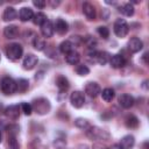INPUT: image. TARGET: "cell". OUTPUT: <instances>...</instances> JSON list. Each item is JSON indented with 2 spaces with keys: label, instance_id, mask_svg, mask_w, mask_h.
Returning a JSON list of instances; mask_svg holds the SVG:
<instances>
[{
  "label": "cell",
  "instance_id": "6da1fadb",
  "mask_svg": "<svg viewBox=\"0 0 149 149\" xmlns=\"http://www.w3.org/2000/svg\"><path fill=\"white\" fill-rule=\"evenodd\" d=\"M85 132H86V136L91 140H95V141L104 140V141H106V140L109 139V134L106 130H104L99 127H95V126H90Z\"/></svg>",
  "mask_w": 149,
  "mask_h": 149
},
{
  "label": "cell",
  "instance_id": "7a4b0ae2",
  "mask_svg": "<svg viewBox=\"0 0 149 149\" xmlns=\"http://www.w3.org/2000/svg\"><path fill=\"white\" fill-rule=\"evenodd\" d=\"M31 107H33V111H35L37 114L44 115V114L49 113V111L51 108V105H50V101L47 98H37L33 101Z\"/></svg>",
  "mask_w": 149,
  "mask_h": 149
},
{
  "label": "cell",
  "instance_id": "3957f363",
  "mask_svg": "<svg viewBox=\"0 0 149 149\" xmlns=\"http://www.w3.org/2000/svg\"><path fill=\"white\" fill-rule=\"evenodd\" d=\"M23 55V48L19 43H10L6 47V56L10 61H17Z\"/></svg>",
  "mask_w": 149,
  "mask_h": 149
},
{
  "label": "cell",
  "instance_id": "277c9868",
  "mask_svg": "<svg viewBox=\"0 0 149 149\" xmlns=\"http://www.w3.org/2000/svg\"><path fill=\"white\" fill-rule=\"evenodd\" d=\"M0 88L3 94H13L16 92V81L10 77H3L0 80Z\"/></svg>",
  "mask_w": 149,
  "mask_h": 149
},
{
  "label": "cell",
  "instance_id": "5b68a950",
  "mask_svg": "<svg viewBox=\"0 0 149 149\" xmlns=\"http://www.w3.org/2000/svg\"><path fill=\"white\" fill-rule=\"evenodd\" d=\"M113 30H114V34L118 37H125L129 31V26L126 22V20L118 19L113 24Z\"/></svg>",
  "mask_w": 149,
  "mask_h": 149
},
{
  "label": "cell",
  "instance_id": "8992f818",
  "mask_svg": "<svg viewBox=\"0 0 149 149\" xmlns=\"http://www.w3.org/2000/svg\"><path fill=\"white\" fill-rule=\"evenodd\" d=\"M70 102L73 107L76 108H80L83 107V105L85 104V95L83 92L80 91H74L71 93L70 95Z\"/></svg>",
  "mask_w": 149,
  "mask_h": 149
},
{
  "label": "cell",
  "instance_id": "52a82bcc",
  "mask_svg": "<svg viewBox=\"0 0 149 149\" xmlns=\"http://www.w3.org/2000/svg\"><path fill=\"white\" fill-rule=\"evenodd\" d=\"M100 92H101V88H100L99 84L95 83V81H90V83H87L86 86H85V93H86L88 97H91V98L98 97V95L100 94Z\"/></svg>",
  "mask_w": 149,
  "mask_h": 149
},
{
  "label": "cell",
  "instance_id": "ba28073f",
  "mask_svg": "<svg viewBox=\"0 0 149 149\" xmlns=\"http://www.w3.org/2000/svg\"><path fill=\"white\" fill-rule=\"evenodd\" d=\"M109 64H111V66L114 68V69L123 68L125 64H126V58H125L121 54L113 55V56H111V58H109Z\"/></svg>",
  "mask_w": 149,
  "mask_h": 149
},
{
  "label": "cell",
  "instance_id": "9c48e42d",
  "mask_svg": "<svg viewBox=\"0 0 149 149\" xmlns=\"http://www.w3.org/2000/svg\"><path fill=\"white\" fill-rule=\"evenodd\" d=\"M20 107H19V105H10V106H8V107H6L5 108V111H3V113H5V115L8 118V119H10V120H16L17 118H19V115H20Z\"/></svg>",
  "mask_w": 149,
  "mask_h": 149
},
{
  "label": "cell",
  "instance_id": "30bf717a",
  "mask_svg": "<svg viewBox=\"0 0 149 149\" xmlns=\"http://www.w3.org/2000/svg\"><path fill=\"white\" fill-rule=\"evenodd\" d=\"M37 62H38V59H37V57H36L34 54H28V55L24 57L23 63H22L23 69H24V70H31V69H34V68L36 66Z\"/></svg>",
  "mask_w": 149,
  "mask_h": 149
},
{
  "label": "cell",
  "instance_id": "8fae6325",
  "mask_svg": "<svg viewBox=\"0 0 149 149\" xmlns=\"http://www.w3.org/2000/svg\"><path fill=\"white\" fill-rule=\"evenodd\" d=\"M54 29H55V31H56L57 34L64 35V34H66L68 30H69V24H68V22H66L65 20H63V19H57L56 22H55V24H54Z\"/></svg>",
  "mask_w": 149,
  "mask_h": 149
},
{
  "label": "cell",
  "instance_id": "7c38bea8",
  "mask_svg": "<svg viewBox=\"0 0 149 149\" xmlns=\"http://www.w3.org/2000/svg\"><path fill=\"white\" fill-rule=\"evenodd\" d=\"M83 13H84V15L86 16V19L87 20H90V21H92V20H94L95 19V8H94V6L92 5V3H90V2H84L83 3Z\"/></svg>",
  "mask_w": 149,
  "mask_h": 149
},
{
  "label": "cell",
  "instance_id": "4fadbf2b",
  "mask_svg": "<svg viewBox=\"0 0 149 149\" xmlns=\"http://www.w3.org/2000/svg\"><path fill=\"white\" fill-rule=\"evenodd\" d=\"M134 102H135V100H134V98L130 94L125 93V94H121L119 97V104H120V106L122 108H126V109L130 108V107H133Z\"/></svg>",
  "mask_w": 149,
  "mask_h": 149
},
{
  "label": "cell",
  "instance_id": "5bb4252c",
  "mask_svg": "<svg viewBox=\"0 0 149 149\" xmlns=\"http://www.w3.org/2000/svg\"><path fill=\"white\" fill-rule=\"evenodd\" d=\"M143 48V42L139 37H132L128 41V49L132 52H139Z\"/></svg>",
  "mask_w": 149,
  "mask_h": 149
},
{
  "label": "cell",
  "instance_id": "9a60e30c",
  "mask_svg": "<svg viewBox=\"0 0 149 149\" xmlns=\"http://www.w3.org/2000/svg\"><path fill=\"white\" fill-rule=\"evenodd\" d=\"M54 31H55L54 24H52V22H51L50 20H47V21L41 26V33H42V35H43L44 37H47V38L51 37V36L54 35Z\"/></svg>",
  "mask_w": 149,
  "mask_h": 149
},
{
  "label": "cell",
  "instance_id": "2e32d148",
  "mask_svg": "<svg viewBox=\"0 0 149 149\" xmlns=\"http://www.w3.org/2000/svg\"><path fill=\"white\" fill-rule=\"evenodd\" d=\"M135 144V139L133 135H126L121 139L120 143H119V147L120 149H132Z\"/></svg>",
  "mask_w": 149,
  "mask_h": 149
},
{
  "label": "cell",
  "instance_id": "e0dca14e",
  "mask_svg": "<svg viewBox=\"0 0 149 149\" xmlns=\"http://www.w3.org/2000/svg\"><path fill=\"white\" fill-rule=\"evenodd\" d=\"M33 16H34V12L29 7H22L20 9V12H19V17H20V20L22 22H26V21L31 20Z\"/></svg>",
  "mask_w": 149,
  "mask_h": 149
},
{
  "label": "cell",
  "instance_id": "ac0fdd59",
  "mask_svg": "<svg viewBox=\"0 0 149 149\" xmlns=\"http://www.w3.org/2000/svg\"><path fill=\"white\" fill-rule=\"evenodd\" d=\"M3 35H5L6 38H15L19 35V28L14 24H9V26L5 27Z\"/></svg>",
  "mask_w": 149,
  "mask_h": 149
},
{
  "label": "cell",
  "instance_id": "d6986e66",
  "mask_svg": "<svg viewBox=\"0 0 149 149\" xmlns=\"http://www.w3.org/2000/svg\"><path fill=\"white\" fill-rule=\"evenodd\" d=\"M56 85H57V87H58V90H59L61 93H64V92L69 88V86H70L68 78L64 77V76H58V77H57V79H56Z\"/></svg>",
  "mask_w": 149,
  "mask_h": 149
},
{
  "label": "cell",
  "instance_id": "ffe728a7",
  "mask_svg": "<svg viewBox=\"0 0 149 149\" xmlns=\"http://www.w3.org/2000/svg\"><path fill=\"white\" fill-rule=\"evenodd\" d=\"M17 16V13L15 10L14 7H7L5 10H3V14H2V20L3 21H13L15 20Z\"/></svg>",
  "mask_w": 149,
  "mask_h": 149
},
{
  "label": "cell",
  "instance_id": "44dd1931",
  "mask_svg": "<svg viewBox=\"0 0 149 149\" xmlns=\"http://www.w3.org/2000/svg\"><path fill=\"white\" fill-rule=\"evenodd\" d=\"M65 61H66L69 64H71V65H76V64H78L79 61H80V55H79L77 51L72 50L71 52H69V54L65 55Z\"/></svg>",
  "mask_w": 149,
  "mask_h": 149
},
{
  "label": "cell",
  "instance_id": "7402d4cb",
  "mask_svg": "<svg viewBox=\"0 0 149 149\" xmlns=\"http://www.w3.org/2000/svg\"><path fill=\"white\" fill-rule=\"evenodd\" d=\"M100 94H101L102 99H104L105 101H107V102L112 101V100L114 99V97H115V92H114V90L111 88V87H106V88H104V90L100 92Z\"/></svg>",
  "mask_w": 149,
  "mask_h": 149
},
{
  "label": "cell",
  "instance_id": "603a6c76",
  "mask_svg": "<svg viewBox=\"0 0 149 149\" xmlns=\"http://www.w3.org/2000/svg\"><path fill=\"white\" fill-rule=\"evenodd\" d=\"M29 88V81L24 78H20L16 80V91L23 93Z\"/></svg>",
  "mask_w": 149,
  "mask_h": 149
},
{
  "label": "cell",
  "instance_id": "cb8c5ba5",
  "mask_svg": "<svg viewBox=\"0 0 149 149\" xmlns=\"http://www.w3.org/2000/svg\"><path fill=\"white\" fill-rule=\"evenodd\" d=\"M73 50V43L71 41H63L61 44H59V51L63 52V54H69Z\"/></svg>",
  "mask_w": 149,
  "mask_h": 149
},
{
  "label": "cell",
  "instance_id": "d4e9b609",
  "mask_svg": "<svg viewBox=\"0 0 149 149\" xmlns=\"http://www.w3.org/2000/svg\"><path fill=\"white\" fill-rule=\"evenodd\" d=\"M33 22H34V24H37V26H42L45 21H47V16H45V14L44 13H42V12H37L36 14H34V16H33Z\"/></svg>",
  "mask_w": 149,
  "mask_h": 149
},
{
  "label": "cell",
  "instance_id": "484cf974",
  "mask_svg": "<svg viewBox=\"0 0 149 149\" xmlns=\"http://www.w3.org/2000/svg\"><path fill=\"white\" fill-rule=\"evenodd\" d=\"M109 54L106 51H98V56H97V62L101 65H105L107 62H109Z\"/></svg>",
  "mask_w": 149,
  "mask_h": 149
},
{
  "label": "cell",
  "instance_id": "4316f807",
  "mask_svg": "<svg viewBox=\"0 0 149 149\" xmlns=\"http://www.w3.org/2000/svg\"><path fill=\"white\" fill-rule=\"evenodd\" d=\"M74 126L78 127L79 129H83V130H86L88 127H90V122L84 119V118H78L74 120Z\"/></svg>",
  "mask_w": 149,
  "mask_h": 149
},
{
  "label": "cell",
  "instance_id": "83f0119b",
  "mask_svg": "<svg viewBox=\"0 0 149 149\" xmlns=\"http://www.w3.org/2000/svg\"><path fill=\"white\" fill-rule=\"evenodd\" d=\"M33 44H34V48H35L36 50H38V51H42V50H44V48H45V41H44L42 37H40V36H36V37L34 38Z\"/></svg>",
  "mask_w": 149,
  "mask_h": 149
},
{
  "label": "cell",
  "instance_id": "f1b7e54d",
  "mask_svg": "<svg viewBox=\"0 0 149 149\" xmlns=\"http://www.w3.org/2000/svg\"><path fill=\"white\" fill-rule=\"evenodd\" d=\"M126 126L128 128H136L139 126V119L135 115H128L126 118Z\"/></svg>",
  "mask_w": 149,
  "mask_h": 149
},
{
  "label": "cell",
  "instance_id": "f546056e",
  "mask_svg": "<svg viewBox=\"0 0 149 149\" xmlns=\"http://www.w3.org/2000/svg\"><path fill=\"white\" fill-rule=\"evenodd\" d=\"M120 12H121L123 15H126V16H132V15L134 14V7H133V5H132L130 2H128V3H125V5L121 7Z\"/></svg>",
  "mask_w": 149,
  "mask_h": 149
},
{
  "label": "cell",
  "instance_id": "4dcf8cb0",
  "mask_svg": "<svg viewBox=\"0 0 149 149\" xmlns=\"http://www.w3.org/2000/svg\"><path fill=\"white\" fill-rule=\"evenodd\" d=\"M8 149H20L15 135H8Z\"/></svg>",
  "mask_w": 149,
  "mask_h": 149
},
{
  "label": "cell",
  "instance_id": "1f68e13d",
  "mask_svg": "<svg viewBox=\"0 0 149 149\" xmlns=\"http://www.w3.org/2000/svg\"><path fill=\"white\" fill-rule=\"evenodd\" d=\"M76 72H77V74H79V76H87V74L90 73V69H88L86 65L80 64V65H78V66L76 68Z\"/></svg>",
  "mask_w": 149,
  "mask_h": 149
},
{
  "label": "cell",
  "instance_id": "d6a6232c",
  "mask_svg": "<svg viewBox=\"0 0 149 149\" xmlns=\"http://www.w3.org/2000/svg\"><path fill=\"white\" fill-rule=\"evenodd\" d=\"M84 42L86 43V45L88 47V49H90V50H95L97 41H95L93 37H91V36H86V37L84 38Z\"/></svg>",
  "mask_w": 149,
  "mask_h": 149
},
{
  "label": "cell",
  "instance_id": "836d02e7",
  "mask_svg": "<svg viewBox=\"0 0 149 149\" xmlns=\"http://www.w3.org/2000/svg\"><path fill=\"white\" fill-rule=\"evenodd\" d=\"M21 111L26 114V115H30L33 113V107H31V104H28V102H22L21 104Z\"/></svg>",
  "mask_w": 149,
  "mask_h": 149
},
{
  "label": "cell",
  "instance_id": "e575fe53",
  "mask_svg": "<svg viewBox=\"0 0 149 149\" xmlns=\"http://www.w3.org/2000/svg\"><path fill=\"white\" fill-rule=\"evenodd\" d=\"M30 148H31V149H47V147H45L38 139H35V140L30 143Z\"/></svg>",
  "mask_w": 149,
  "mask_h": 149
},
{
  "label": "cell",
  "instance_id": "d590c367",
  "mask_svg": "<svg viewBox=\"0 0 149 149\" xmlns=\"http://www.w3.org/2000/svg\"><path fill=\"white\" fill-rule=\"evenodd\" d=\"M98 34L102 37V38H108V36H109V30H108V28L107 27H98Z\"/></svg>",
  "mask_w": 149,
  "mask_h": 149
},
{
  "label": "cell",
  "instance_id": "8d00e7d4",
  "mask_svg": "<svg viewBox=\"0 0 149 149\" xmlns=\"http://www.w3.org/2000/svg\"><path fill=\"white\" fill-rule=\"evenodd\" d=\"M8 135H17V133H19V126H16V125H9L8 126Z\"/></svg>",
  "mask_w": 149,
  "mask_h": 149
},
{
  "label": "cell",
  "instance_id": "74e56055",
  "mask_svg": "<svg viewBox=\"0 0 149 149\" xmlns=\"http://www.w3.org/2000/svg\"><path fill=\"white\" fill-rule=\"evenodd\" d=\"M33 5H34L35 7H37V8H40V9H42V8H44V7H45L47 2H45L44 0H34V1H33Z\"/></svg>",
  "mask_w": 149,
  "mask_h": 149
},
{
  "label": "cell",
  "instance_id": "f35d334b",
  "mask_svg": "<svg viewBox=\"0 0 149 149\" xmlns=\"http://www.w3.org/2000/svg\"><path fill=\"white\" fill-rule=\"evenodd\" d=\"M54 144H55L57 148L63 149V148L66 146V141H65V140H62V139H57V140L54 142Z\"/></svg>",
  "mask_w": 149,
  "mask_h": 149
},
{
  "label": "cell",
  "instance_id": "ab89813d",
  "mask_svg": "<svg viewBox=\"0 0 149 149\" xmlns=\"http://www.w3.org/2000/svg\"><path fill=\"white\" fill-rule=\"evenodd\" d=\"M92 149H108V148H107L105 144L100 143V142H95V143H93Z\"/></svg>",
  "mask_w": 149,
  "mask_h": 149
},
{
  "label": "cell",
  "instance_id": "60d3db41",
  "mask_svg": "<svg viewBox=\"0 0 149 149\" xmlns=\"http://www.w3.org/2000/svg\"><path fill=\"white\" fill-rule=\"evenodd\" d=\"M147 57H148V52H146V54L142 56V59H143V62H144V64H146V65L148 64V62H147Z\"/></svg>",
  "mask_w": 149,
  "mask_h": 149
},
{
  "label": "cell",
  "instance_id": "b9f144b4",
  "mask_svg": "<svg viewBox=\"0 0 149 149\" xmlns=\"http://www.w3.org/2000/svg\"><path fill=\"white\" fill-rule=\"evenodd\" d=\"M147 83H148V80H144V81H143V84H142V86H143L146 90L148 88V87H147Z\"/></svg>",
  "mask_w": 149,
  "mask_h": 149
},
{
  "label": "cell",
  "instance_id": "7bdbcfd3",
  "mask_svg": "<svg viewBox=\"0 0 149 149\" xmlns=\"http://www.w3.org/2000/svg\"><path fill=\"white\" fill-rule=\"evenodd\" d=\"M1 141H2V134H1V130H0V143H1Z\"/></svg>",
  "mask_w": 149,
  "mask_h": 149
}]
</instances>
